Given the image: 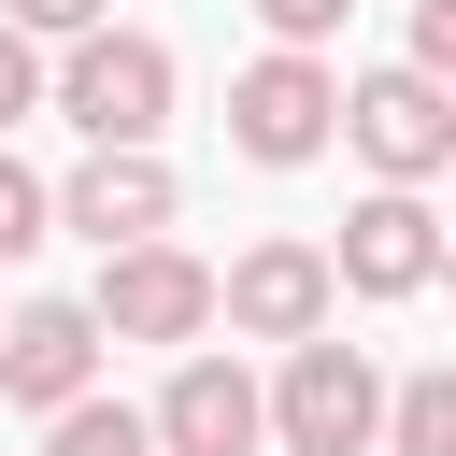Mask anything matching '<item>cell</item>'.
<instances>
[{
    "label": "cell",
    "instance_id": "cell-7",
    "mask_svg": "<svg viewBox=\"0 0 456 456\" xmlns=\"http://www.w3.org/2000/svg\"><path fill=\"white\" fill-rule=\"evenodd\" d=\"M328 285H342V299H428V285H442V214H428V185H370V200L342 214V242H328Z\"/></svg>",
    "mask_w": 456,
    "mask_h": 456
},
{
    "label": "cell",
    "instance_id": "cell-13",
    "mask_svg": "<svg viewBox=\"0 0 456 456\" xmlns=\"http://www.w3.org/2000/svg\"><path fill=\"white\" fill-rule=\"evenodd\" d=\"M43 242H57V214H43V171L0 142V271H14V256H43Z\"/></svg>",
    "mask_w": 456,
    "mask_h": 456
},
{
    "label": "cell",
    "instance_id": "cell-8",
    "mask_svg": "<svg viewBox=\"0 0 456 456\" xmlns=\"http://www.w3.org/2000/svg\"><path fill=\"white\" fill-rule=\"evenodd\" d=\"M171 200H185V185H171V157H157V142H86V171H71V185H43V214H57V228H86L100 256H114V242H171Z\"/></svg>",
    "mask_w": 456,
    "mask_h": 456
},
{
    "label": "cell",
    "instance_id": "cell-9",
    "mask_svg": "<svg viewBox=\"0 0 456 456\" xmlns=\"http://www.w3.org/2000/svg\"><path fill=\"white\" fill-rule=\"evenodd\" d=\"M142 428H157V456H256V442H271V428H256V370H242V356H200V342L171 356V385H157Z\"/></svg>",
    "mask_w": 456,
    "mask_h": 456
},
{
    "label": "cell",
    "instance_id": "cell-14",
    "mask_svg": "<svg viewBox=\"0 0 456 456\" xmlns=\"http://www.w3.org/2000/svg\"><path fill=\"white\" fill-rule=\"evenodd\" d=\"M0 28H28V43H86V28H114V0H0Z\"/></svg>",
    "mask_w": 456,
    "mask_h": 456
},
{
    "label": "cell",
    "instance_id": "cell-12",
    "mask_svg": "<svg viewBox=\"0 0 456 456\" xmlns=\"http://www.w3.org/2000/svg\"><path fill=\"white\" fill-rule=\"evenodd\" d=\"M43 456H157V428H142V399H100L86 385V399L43 413Z\"/></svg>",
    "mask_w": 456,
    "mask_h": 456
},
{
    "label": "cell",
    "instance_id": "cell-10",
    "mask_svg": "<svg viewBox=\"0 0 456 456\" xmlns=\"http://www.w3.org/2000/svg\"><path fill=\"white\" fill-rule=\"evenodd\" d=\"M86 385H100L86 299H14V314H0V399H14V413H57V399H86Z\"/></svg>",
    "mask_w": 456,
    "mask_h": 456
},
{
    "label": "cell",
    "instance_id": "cell-17",
    "mask_svg": "<svg viewBox=\"0 0 456 456\" xmlns=\"http://www.w3.org/2000/svg\"><path fill=\"white\" fill-rule=\"evenodd\" d=\"M342 14H356V0H256V28H271V43H285V57H314V43H328V28H342Z\"/></svg>",
    "mask_w": 456,
    "mask_h": 456
},
{
    "label": "cell",
    "instance_id": "cell-4",
    "mask_svg": "<svg viewBox=\"0 0 456 456\" xmlns=\"http://www.w3.org/2000/svg\"><path fill=\"white\" fill-rule=\"evenodd\" d=\"M86 328H100V342H171V356H185V342L214 328V271H200L185 242H114L100 285H86Z\"/></svg>",
    "mask_w": 456,
    "mask_h": 456
},
{
    "label": "cell",
    "instance_id": "cell-11",
    "mask_svg": "<svg viewBox=\"0 0 456 456\" xmlns=\"http://www.w3.org/2000/svg\"><path fill=\"white\" fill-rule=\"evenodd\" d=\"M370 442L385 456H456V370H399L385 413H370Z\"/></svg>",
    "mask_w": 456,
    "mask_h": 456
},
{
    "label": "cell",
    "instance_id": "cell-6",
    "mask_svg": "<svg viewBox=\"0 0 456 456\" xmlns=\"http://www.w3.org/2000/svg\"><path fill=\"white\" fill-rule=\"evenodd\" d=\"M328 314H342V285H328V242H299V228H271L214 271V328H242V342H314Z\"/></svg>",
    "mask_w": 456,
    "mask_h": 456
},
{
    "label": "cell",
    "instance_id": "cell-3",
    "mask_svg": "<svg viewBox=\"0 0 456 456\" xmlns=\"http://www.w3.org/2000/svg\"><path fill=\"white\" fill-rule=\"evenodd\" d=\"M328 142H356L385 185H442V171H456V86H428V71H356Z\"/></svg>",
    "mask_w": 456,
    "mask_h": 456
},
{
    "label": "cell",
    "instance_id": "cell-15",
    "mask_svg": "<svg viewBox=\"0 0 456 456\" xmlns=\"http://www.w3.org/2000/svg\"><path fill=\"white\" fill-rule=\"evenodd\" d=\"M28 114H43V43H28V28H0V142H14Z\"/></svg>",
    "mask_w": 456,
    "mask_h": 456
},
{
    "label": "cell",
    "instance_id": "cell-2",
    "mask_svg": "<svg viewBox=\"0 0 456 456\" xmlns=\"http://www.w3.org/2000/svg\"><path fill=\"white\" fill-rule=\"evenodd\" d=\"M370 413H385V370L356 356V342H285V370L256 385V428L285 442V456H370Z\"/></svg>",
    "mask_w": 456,
    "mask_h": 456
},
{
    "label": "cell",
    "instance_id": "cell-16",
    "mask_svg": "<svg viewBox=\"0 0 456 456\" xmlns=\"http://www.w3.org/2000/svg\"><path fill=\"white\" fill-rule=\"evenodd\" d=\"M399 71H428V86H456V0H413V43H399Z\"/></svg>",
    "mask_w": 456,
    "mask_h": 456
},
{
    "label": "cell",
    "instance_id": "cell-5",
    "mask_svg": "<svg viewBox=\"0 0 456 456\" xmlns=\"http://www.w3.org/2000/svg\"><path fill=\"white\" fill-rule=\"evenodd\" d=\"M328 128H342V71L328 57H256V71H228V142L256 157V171H299V157H328Z\"/></svg>",
    "mask_w": 456,
    "mask_h": 456
},
{
    "label": "cell",
    "instance_id": "cell-1",
    "mask_svg": "<svg viewBox=\"0 0 456 456\" xmlns=\"http://www.w3.org/2000/svg\"><path fill=\"white\" fill-rule=\"evenodd\" d=\"M43 114H71L86 142H157L171 128V43L157 28H86L43 57Z\"/></svg>",
    "mask_w": 456,
    "mask_h": 456
}]
</instances>
